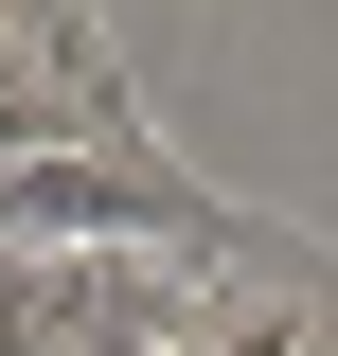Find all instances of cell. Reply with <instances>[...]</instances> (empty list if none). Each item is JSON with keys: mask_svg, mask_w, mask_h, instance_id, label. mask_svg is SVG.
<instances>
[{"mask_svg": "<svg viewBox=\"0 0 338 356\" xmlns=\"http://www.w3.org/2000/svg\"><path fill=\"white\" fill-rule=\"evenodd\" d=\"M303 356H338V321H321V339H303Z\"/></svg>", "mask_w": 338, "mask_h": 356, "instance_id": "obj_1", "label": "cell"}]
</instances>
